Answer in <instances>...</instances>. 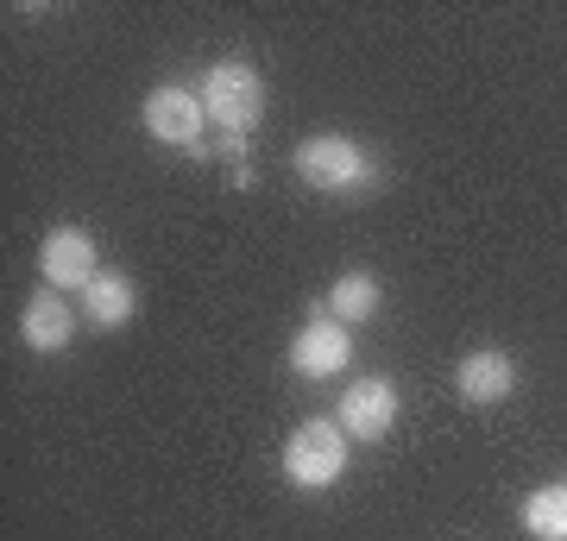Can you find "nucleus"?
<instances>
[{
  "instance_id": "1a4fd4ad",
  "label": "nucleus",
  "mask_w": 567,
  "mask_h": 541,
  "mask_svg": "<svg viewBox=\"0 0 567 541\" xmlns=\"http://www.w3.org/2000/svg\"><path fill=\"white\" fill-rule=\"evenodd\" d=\"M20 341L32 353H63V346L76 341V309L63 290H39V296L20 309Z\"/></svg>"
},
{
  "instance_id": "f8f14e48",
  "label": "nucleus",
  "mask_w": 567,
  "mask_h": 541,
  "mask_svg": "<svg viewBox=\"0 0 567 541\" xmlns=\"http://www.w3.org/2000/svg\"><path fill=\"white\" fill-rule=\"evenodd\" d=\"M524 529L536 541H567V485H543L524 498Z\"/></svg>"
},
{
  "instance_id": "9b49d317",
  "label": "nucleus",
  "mask_w": 567,
  "mask_h": 541,
  "mask_svg": "<svg viewBox=\"0 0 567 541\" xmlns=\"http://www.w3.org/2000/svg\"><path fill=\"white\" fill-rule=\"evenodd\" d=\"M379 278L372 271H341V278L328 283V315L334 321H347V327H360V321H372L379 315Z\"/></svg>"
},
{
  "instance_id": "6e6552de",
  "label": "nucleus",
  "mask_w": 567,
  "mask_h": 541,
  "mask_svg": "<svg viewBox=\"0 0 567 541\" xmlns=\"http://www.w3.org/2000/svg\"><path fill=\"white\" fill-rule=\"evenodd\" d=\"M454 391H461L466 403L492 409V403H505L511 391H517V360H511L505 346H480V353H466V360L454 365Z\"/></svg>"
},
{
  "instance_id": "0eeeda50",
  "label": "nucleus",
  "mask_w": 567,
  "mask_h": 541,
  "mask_svg": "<svg viewBox=\"0 0 567 541\" xmlns=\"http://www.w3.org/2000/svg\"><path fill=\"white\" fill-rule=\"evenodd\" d=\"M39 271H44V290H89L102 278V259H95V240L82 227H51L39 246Z\"/></svg>"
},
{
  "instance_id": "20e7f679",
  "label": "nucleus",
  "mask_w": 567,
  "mask_h": 541,
  "mask_svg": "<svg viewBox=\"0 0 567 541\" xmlns=\"http://www.w3.org/2000/svg\"><path fill=\"white\" fill-rule=\"evenodd\" d=\"M145 133L171 152H203V133H208V107L196 89H183V82H158L140 107Z\"/></svg>"
},
{
  "instance_id": "ddd939ff",
  "label": "nucleus",
  "mask_w": 567,
  "mask_h": 541,
  "mask_svg": "<svg viewBox=\"0 0 567 541\" xmlns=\"http://www.w3.org/2000/svg\"><path fill=\"white\" fill-rule=\"evenodd\" d=\"M215 152H221V158H234V164H240V158H246V139H215Z\"/></svg>"
},
{
  "instance_id": "423d86ee",
  "label": "nucleus",
  "mask_w": 567,
  "mask_h": 541,
  "mask_svg": "<svg viewBox=\"0 0 567 541\" xmlns=\"http://www.w3.org/2000/svg\"><path fill=\"white\" fill-rule=\"evenodd\" d=\"M347 365H353V327L334 315H316L297 327V341H290V372L297 378H341Z\"/></svg>"
},
{
  "instance_id": "7ed1b4c3",
  "label": "nucleus",
  "mask_w": 567,
  "mask_h": 541,
  "mask_svg": "<svg viewBox=\"0 0 567 541\" xmlns=\"http://www.w3.org/2000/svg\"><path fill=\"white\" fill-rule=\"evenodd\" d=\"M347 447L353 441L341 435V422L316 416V422H297V428H290L278 466H284V479L297 485V491H328V485L347 472Z\"/></svg>"
},
{
  "instance_id": "f03ea898",
  "label": "nucleus",
  "mask_w": 567,
  "mask_h": 541,
  "mask_svg": "<svg viewBox=\"0 0 567 541\" xmlns=\"http://www.w3.org/2000/svg\"><path fill=\"white\" fill-rule=\"evenodd\" d=\"M290 170H297L309 189H328V196H360L365 183L379 177L372 158H365V145L347 139V133H309V139L290 152Z\"/></svg>"
},
{
  "instance_id": "39448f33",
  "label": "nucleus",
  "mask_w": 567,
  "mask_h": 541,
  "mask_svg": "<svg viewBox=\"0 0 567 541\" xmlns=\"http://www.w3.org/2000/svg\"><path fill=\"white\" fill-rule=\"evenodd\" d=\"M334 422H341L347 441H385L391 428H398V384L379 378V372H365V378H353L341 391V409H334Z\"/></svg>"
},
{
  "instance_id": "9d476101",
  "label": "nucleus",
  "mask_w": 567,
  "mask_h": 541,
  "mask_svg": "<svg viewBox=\"0 0 567 541\" xmlns=\"http://www.w3.org/2000/svg\"><path fill=\"white\" fill-rule=\"evenodd\" d=\"M133 309H140V283L126 278V271H102L82 290V315L95 321V327H126Z\"/></svg>"
},
{
  "instance_id": "f257e3e1",
  "label": "nucleus",
  "mask_w": 567,
  "mask_h": 541,
  "mask_svg": "<svg viewBox=\"0 0 567 541\" xmlns=\"http://www.w3.org/2000/svg\"><path fill=\"white\" fill-rule=\"evenodd\" d=\"M203 107L221 126V139H252V126L265 121V76L252 58H221L203 76Z\"/></svg>"
}]
</instances>
